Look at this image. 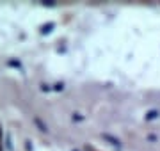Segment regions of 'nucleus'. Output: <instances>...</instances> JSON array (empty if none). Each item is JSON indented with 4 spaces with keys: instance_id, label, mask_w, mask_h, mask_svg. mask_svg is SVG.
<instances>
[{
    "instance_id": "1",
    "label": "nucleus",
    "mask_w": 160,
    "mask_h": 151,
    "mask_svg": "<svg viewBox=\"0 0 160 151\" xmlns=\"http://www.w3.org/2000/svg\"><path fill=\"white\" fill-rule=\"evenodd\" d=\"M157 114H158V112H155V110H151L148 114V119H155V117H157Z\"/></svg>"
}]
</instances>
